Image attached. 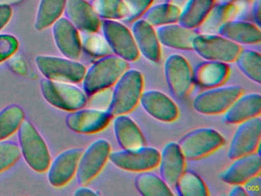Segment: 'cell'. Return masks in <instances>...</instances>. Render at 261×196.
Returning <instances> with one entry per match:
<instances>
[{"label":"cell","mask_w":261,"mask_h":196,"mask_svg":"<svg viewBox=\"0 0 261 196\" xmlns=\"http://www.w3.org/2000/svg\"><path fill=\"white\" fill-rule=\"evenodd\" d=\"M129 67L128 61L114 54L99 58L86 70L82 81L84 91L90 96L99 90L114 87Z\"/></svg>","instance_id":"1"},{"label":"cell","mask_w":261,"mask_h":196,"mask_svg":"<svg viewBox=\"0 0 261 196\" xmlns=\"http://www.w3.org/2000/svg\"><path fill=\"white\" fill-rule=\"evenodd\" d=\"M144 80L140 70L127 69L113 87L112 100L108 111L114 117L127 114L140 104Z\"/></svg>","instance_id":"2"},{"label":"cell","mask_w":261,"mask_h":196,"mask_svg":"<svg viewBox=\"0 0 261 196\" xmlns=\"http://www.w3.org/2000/svg\"><path fill=\"white\" fill-rule=\"evenodd\" d=\"M18 131L19 148L25 162L37 173L46 172L51 160L45 139L36 127L25 119Z\"/></svg>","instance_id":"3"},{"label":"cell","mask_w":261,"mask_h":196,"mask_svg":"<svg viewBox=\"0 0 261 196\" xmlns=\"http://www.w3.org/2000/svg\"><path fill=\"white\" fill-rule=\"evenodd\" d=\"M224 136L212 128L202 127L186 133L178 141V145L186 160L203 159L223 146Z\"/></svg>","instance_id":"4"},{"label":"cell","mask_w":261,"mask_h":196,"mask_svg":"<svg viewBox=\"0 0 261 196\" xmlns=\"http://www.w3.org/2000/svg\"><path fill=\"white\" fill-rule=\"evenodd\" d=\"M41 91L48 104L65 111L73 112L84 108L88 102V95L84 90L71 83L45 78L41 81Z\"/></svg>","instance_id":"5"},{"label":"cell","mask_w":261,"mask_h":196,"mask_svg":"<svg viewBox=\"0 0 261 196\" xmlns=\"http://www.w3.org/2000/svg\"><path fill=\"white\" fill-rule=\"evenodd\" d=\"M241 46L219 34L198 33L192 42V50L205 61L234 62Z\"/></svg>","instance_id":"6"},{"label":"cell","mask_w":261,"mask_h":196,"mask_svg":"<svg viewBox=\"0 0 261 196\" xmlns=\"http://www.w3.org/2000/svg\"><path fill=\"white\" fill-rule=\"evenodd\" d=\"M36 64L46 79L71 84L82 82L87 70L77 60L66 57L39 55L36 58Z\"/></svg>","instance_id":"7"},{"label":"cell","mask_w":261,"mask_h":196,"mask_svg":"<svg viewBox=\"0 0 261 196\" xmlns=\"http://www.w3.org/2000/svg\"><path fill=\"white\" fill-rule=\"evenodd\" d=\"M243 92L244 89L238 85L225 86L223 84L206 89L195 96L193 107L201 114H221L231 106Z\"/></svg>","instance_id":"8"},{"label":"cell","mask_w":261,"mask_h":196,"mask_svg":"<svg viewBox=\"0 0 261 196\" xmlns=\"http://www.w3.org/2000/svg\"><path fill=\"white\" fill-rule=\"evenodd\" d=\"M100 28L113 54L134 62L140 58L132 31L123 23L117 20H101Z\"/></svg>","instance_id":"9"},{"label":"cell","mask_w":261,"mask_h":196,"mask_svg":"<svg viewBox=\"0 0 261 196\" xmlns=\"http://www.w3.org/2000/svg\"><path fill=\"white\" fill-rule=\"evenodd\" d=\"M164 73L169 90L178 99L186 98L193 88V69L182 55L172 54L164 63Z\"/></svg>","instance_id":"10"},{"label":"cell","mask_w":261,"mask_h":196,"mask_svg":"<svg viewBox=\"0 0 261 196\" xmlns=\"http://www.w3.org/2000/svg\"><path fill=\"white\" fill-rule=\"evenodd\" d=\"M111 152V144L105 139H96L83 150L75 175L81 185H88L98 176L109 160Z\"/></svg>","instance_id":"11"},{"label":"cell","mask_w":261,"mask_h":196,"mask_svg":"<svg viewBox=\"0 0 261 196\" xmlns=\"http://www.w3.org/2000/svg\"><path fill=\"white\" fill-rule=\"evenodd\" d=\"M160 152L151 146L111 152L109 160L119 168L134 173L151 171L160 162Z\"/></svg>","instance_id":"12"},{"label":"cell","mask_w":261,"mask_h":196,"mask_svg":"<svg viewBox=\"0 0 261 196\" xmlns=\"http://www.w3.org/2000/svg\"><path fill=\"white\" fill-rule=\"evenodd\" d=\"M229 145L227 156L235 159L241 156L258 153L261 139L260 116L239 124Z\"/></svg>","instance_id":"13"},{"label":"cell","mask_w":261,"mask_h":196,"mask_svg":"<svg viewBox=\"0 0 261 196\" xmlns=\"http://www.w3.org/2000/svg\"><path fill=\"white\" fill-rule=\"evenodd\" d=\"M113 116L107 110L82 108L71 112L67 117V125L72 131L93 134L107 128Z\"/></svg>","instance_id":"14"},{"label":"cell","mask_w":261,"mask_h":196,"mask_svg":"<svg viewBox=\"0 0 261 196\" xmlns=\"http://www.w3.org/2000/svg\"><path fill=\"white\" fill-rule=\"evenodd\" d=\"M140 104L148 114L161 122H174L179 116V110L175 101L160 90L143 91Z\"/></svg>","instance_id":"15"},{"label":"cell","mask_w":261,"mask_h":196,"mask_svg":"<svg viewBox=\"0 0 261 196\" xmlns=\"http://www.w3.org/2000/svg\"><path fill=\"white\" fill-rule=\"evenodd\" d=\"M83 150L81 148L69 149L59 153L51 161L47 171L48 182L51 185L64 186L74 178Z\"/></svg>","instance_id":"16"},{"label":"cell","mask_w":261,"mask_h":196,"mask_svg":"<svg viewBox=\"0 0 261 196\" xmlns=\"http://www.w3.org/2000/svg\"><path fill=\"white\" fill-rule=\"evenodd\" d=\"M131 31L140 55L150 62H160L162 47L155 28L141 18L133 22Z\"/></svg>","instance_id":"17"},{"label":"cell","mask_w":261,"mask_h":196,"mask_svg":"<svg viewBox=\"0 0 261 196\" xmlns=\"http://www.w3.org/2000/svg\"><path fill=\"white\" fill-rule=\"evenodd\" d=\"M53 26L55 42L61 53L66 58L79 61L82 50L79 31L67 18H59Z\"/></svg>","instance_id":"18"},{"label":"cell","mask_w":261,"mask_h":196,"mask_svg":"<svg viewBox=\"0 0 261 196\" xmlns=\"http://www.w3.org/2000/svg\"><path fill=\"white\" fill-rule=\"evenodd\" d=\"M64 12L79 32L93 33L100 30L101 19L87 0H67Z\"/></svg>","instance_id":"19"},{"label":"cell","mask_w":261,"mask_h":196,"mask_svg":"<svg viewBox=\"0 0 261 196\" xmlns=\"http://www.w3.org/2000/svg\"><path fill=\"white\" fill-rule=\"evenodd\" d=\"M233 162L219 175L220 179L228 185H244L253 176L260 174L261 158L258 153L233 159Z\"/></svg>","instance_id":"20"},{"label":"cell","mask_w":261,"mask_h":196,"mask_svg":"<svg viewBox=\"0 0 261 196\" xmlns=\"http://www.w3.org/2000/svg\"><path fill=\"white\" fill-rule=\"evenodd\" d=\"M186 159L178 143L170 142L160 153V176L170 187H175L177 181L186 170Z\"/></svg>","instance_id":"21"},{"label":"cell","mask_w":261,"mask_h":196,"mask_svg":"<svg viewBox=\"0 0 261 196\" xmlns=\"http://www.w3.org/2000/svg\"><path fill=\"white\" fill-rule=\"evenodd\" d=\"M226 124H239L247 119L260 116L261 95L258 93L241 94L224 112Z\"/></svg>","instance_id":"22"},{"label":"cell","mask_w":261,"mask_h":196,"mask_svg":"<svg viewBox=\"0 0 261 196\" xmlns=\"http://www.w3.org/2000/svg\"><path fill=\"white\" fill-rule=\"evenodd\" d=\"M217 34L240 45L259 44L261 41L260 27L255 23L235 18L222 24Z\"/></svg>","instance_id":"23"},{"label":"cell","mask_w":261,"mask_h":196,"mask_svg":"<svg viewBox=\"0 0 261 196\" xmlns=\"http://www.w3.org/2000/svg\"><path fill=\"white\" fill-rule=\"evenodd\" d=\"M230 72V67L227 63L203 61L193 70L194 83L204 89L218 87L225 84Z\"/></svg>","instance_id":"24"},{"label":"cell","mask_w":261,"mask_h":196,"mask_svg":"<svg viewBox=\"0 0 261 196\" xmlns=\"http://www.w3.org/2000/svg\"><path fill=\"white\" fill-rule=\"evenodd\" d=\"M114 132L123 150H134L146 145V139L135 121L127 114L114 116Z\"/></svg>","instance_id":"25"},{"label":"cell","mask_w":261,"mask_h":196,"mask_svg":"<svg viewBox=\"0 0 261 196\" xmlns=\"http://www.w3.org/2000/svg\"><path fill=\"white\" fill-rule=\"evenodd\" d=\"M157 36L160 44L177 50L192 51V42L198 32L177 23L157 28Z\"/></svg>","instance_id":"26"},{"label":"cell","mask_w":261,"mask_h":196,"mask_svg":"<svg viewBox=\"0 0 261 196\" xmlns=\"http://www.w3.org/2000/svg\"><path fill=\"white\" fill-rule=\"evenodd\" d=\"M245 5L240 0L228 4L214 5L205 19L197 28L198 33H218L220 27L227 21L234 19Z\"/></svg>","instance_id":"27"},{"label":"cell","mask_w":261,"mask_h":196,"mask_svg":"<svg viewBox=\"0 0 261 196\" xmlns=\"http://www.w3.org/2000/svg\"><path fill=\"white\" fill-rule=\"evenodd\" d=\"M214 5V0H188L181 9L178 24L196 30L205 19Z\"/></svg>","instance_id":"28"},{"label":"cell","mask_w":261,"mask_h":196,"mask_svg":"<svg viewBox=\"0 0 261 196\" xmlns=\"http://www.w3.org/2000/svg\"><path fill=\"white\" fill-rule=\"evenodd\" d=\"M135 186L138 192L143 196L174 195L171 187L160 176L150 171L139 173L135 179Z\"/></svg>","instance_id":"29"},{"label":"cell","mask_w":261,"mask_h":196,"mask_svg":"<svg viewBox=\"0 0 261 196\" xmlns=\"http://www.w3.org/2000/svg\"><path fill=\"white\" fill-rule=\"evenodd\" d=\"M181 9L172 3H160L151 6L142 18L155 28L166 24L177 23L179 18Z\"/></svg>","instance_id":"30"},{"label":"cell","mask_w":261,"mask_h":196,"mask_svg":"<svg viewBox=\"0 0 261 196\" xmlns=\"http://www.w3.org/2000/svg\"><path fill=\"white\" fill-rule=\"evenodd\" d=\"M67 0H41L35 28L42 31L53 26L65 11Z\"/></svg>","instance_id":"31"},{"label":"cell","mask_w":261,"mask_h":196,"mask_svg":"<svg viewBox=\"0 0 261 196\" xmlns=\"http://www.w3.org/2000/svg\"><path fill=\"white\" fill-rule=\"evenodd\" d=\"M238 68L249 79L256 84L261 83V55L251 49H241L236 60Z\"/></svg>","instance_id":"32"},{"label":"cell","mask_w":261,"mask_h":196,"mask_svg":"<svg viewBox=\"0 0 261 196\" xmlns=\"http://www.w3.org/2000/svg\"><path fill=\"white\" fill-rule=\"evenodd\" d=\"M24 120L25 113L19 106L10 105L0 110V140L14 134Z\"/></svg>","instance_id":"33"},{"label":"cell","mask_w":261,"mask_h":196,"mask_svg":"<svg viewBox=\"0 0 261 196\" xmlns=\"http://www.w3.org/2000/svg\"><path fill=\"white\" fill-rule=\"evenodd\" d=\"M91 4L101 20L124 21L129 15L124 0H93Z\"/></svg>","instance_id":"34"},{"label":"cell","mask_w":261,"mask_h":196,"mask_svg":"<svg viewBox=\"0 0 261 196\" xmlns=\"http://www.w3.org/2000/svg\"><path fill=\"white\" fill-rule=\"evenodd\" d=\"M181 196H208V188L205 182L196 173L186 171L180 176L175 185Z\"/></svg>","instance_id":"35"},{"label":"cell","mask_w":261,"mask_h":196,"mask_svg":"<svg viewBox=\"0 0 261 196\" xmlns=\"http://www.w3.org/2000/svg\"><path fill=\"white\" fill-rule=\"evenodd\" d=\"M82 48L85 49L89 55L101 58L113 54L108 41L103 35L97 32L82 33L81 35Z\"/></svg>","instance_id":"36"},{"label":"cell","mask_w":261,"mask_h":196,"mask_svg":"<svg viewBox=\"0 0 261 196\" xmlns=\"http://www.w3.org/2000/svg\"><path fill=\"white\" fill-rule=\"evenodd\" d=\"M21 156L19 144L7 139L0 140V173L13 166Z\"/></svg>","instance_id":"37"},{"label":"cell","mask_w":261,"mask_h":196,"mask_svg":"<svg viewBox=\"0 0 261 196\" xmlns=\"http://www.w3.org/2000/svg\"><path fill=\"white\" fill-rule=\"evenodd\" d=\"M112 95L113 87L105 89V90H99V91L88 96L87 104L89 105L90 108L108 111V108L111 105Z\"/></svg>","instance_id":"38"},{"label":"cell","mask_w":261,"mask_h":196,"mask_svg":"<svg viewBox=\"0 0 261 196\" xmlns=\"http://www.w3.org/2000/svg\"><path fill=\"white\" fill-rule=\"evenodd\" d=\"M124 2L129 9V15L124 21L130 23L141 18L153 4L154 0H124Z\"/></svg>","instance_id":"39"},{"label":"cell","mask_w":261,"mask_h":196,"mask_svg":"<svg viewBox=\"0 0 261 196\" xmlns=\"http://www.w3.org/2000/svg\"><path fill=\"white\" fill-rule=\"evenodd\" d=\"M19 47L17 39L13 35H0V63L13 56Z\"/></svg>","instance_id":"40"},{"label":"cell","mask_w":261,"mask_h":196,"mask_svg":"<svg viewBox=\"0 0 261 196\" xmlns=\"http://www.w3.org/2000/svg\"><path fill=\"white\" fill-rule=\"evenodd\" d=\"M247 195L260 196L261 195V177L260 174L253 176L251 179L243 185Z\"/></svg>","instance_id":"41"},{"label":"cell","mask_w":261,"mask_h":196,"mask_svg":"<svg viewBox=\"0 0 261 196\" xmlns=\"http://www.w3.org/2000/svg\"><path fill=\"white\" fill-rule=\"evenodd\" d=\"M12 9L8 5L0 6V30H2L10 20Z\"/></svg>","instance_id":"42"},{"label":"cell","mask_w":261,"mask_h":196,"mask_svg":"<svg viewBox=\"0 0 261 196\" xmlns=\"http://www.w3.org/2000/svg\"><path fill=\"white\" fill-rule=\"evenodd\" d=\"M252 8V13L254 18L255 24L260 27L261 24V0H254Z\"/></svg>","instance_id":"43"},{"label":"cell","mask_w":261,"mask_h":196,"mask_svg":"<svg viewBox=\"0 0 261 196\" xmlns=\"http://www.w3.org/2000/svg\"><path fill=\"white\" fill-rule=\"evenodd\" d=\"M74 195L81 196V195H88L93 196L97 195V193L94 191L92 188H88V187L85 186V185H82L80 188H77L75 192L74 193Z\"/></svg>","instance_id":"44"},{"label":"cell","mask_w":261,"mask_h":196,"mask_svg":"<svg viewBox=\"0 0 261 196\" xmlns=\"http://www.w3.org/2000/svg\"><path fill=\"white\" fill-rule=\"evenodd\" d=\"M229 195L247 196V194L242 185H235L229 193Z\"/></svg>","instance_id":"45"},{"label":"cell","mask_w":261,"mask_h":196,"mask_svg":"<svg viewBox=\"0 0 261 196\" xmlns=\"http://www.w3.org/2000/svg\"><path fill=\"white\" fill-rule=\"evenodd\" d=\"M167 2L168 3L175 5V6L181 9L185 6V4L187 3L188 0H167Z\"/></svg>","instance_id":"46"},{"label":"cell","mask_w":261,"mask_h":196,"mask_svg":"<svg viewBox=\"0 0 261 196\" xmlns=\"http://www.w3.org/2000/svg\"><path fill=\"white\" fill-rule=\"evenodd\" d=\"M21 0H0V6L2 5L14 4L19 3Z\"/></svg>","instance_id":"47"},{"label":"cell","mask_w":261,"mask_h":196,"mask_svg":"<svg viewBox=\"0 0 261 196\" xmlns=\"http://www.w3.org/2000/svg\"><path fill=\"white\" fill-rule=\"evenodd\" d=\"M215 4H228V3H234L237 0H214Z\"/></svg>","instance_id":"48"},{"label":"cell","mask_w":261,"mask_h":196,"mask_svg":"<svg viewBox=\"0 0 261 196\" xmlns=\"http://www.w3.org/2000/svg\"><path fill=\"white\" fill-rule=\"evenodd\" d=\"M240 1L243 2L245 4H252L254 2V0H240Z\"/></svg>","instance_id":"49"}]
</instances>
